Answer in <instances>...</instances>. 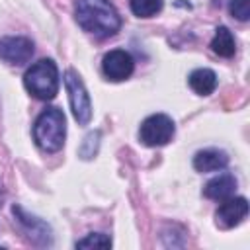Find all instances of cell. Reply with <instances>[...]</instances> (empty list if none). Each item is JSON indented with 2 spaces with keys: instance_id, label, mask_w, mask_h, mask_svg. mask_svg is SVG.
Here are the masks:
<instances>
[{
  "instance_id": "6da1fadb",
  "label": "cell",
  "mask_w": 250,
  "mask_h": 250,
  "mask_svg": "<svg viewBox=\"0 0 250 250\" xmlns=\"http://www.w3.org/2000/svg\"><path fill=\"white\" fill-rule=\"evenodd\" d=\"M74 16L78 25L98 39L113 37L121 27V16L109 0H76Z\"/></svg>"
},
{
  "instance_id": "7a4b0ae2",
  "label": "cell",
  "mask_w": 250,
  "mask_h": 250,
  "mask_svg": "<svg viewBox=\"0 0 250 250\" xmlns=\"http://www.w3.org/2000/svg\"><path fill=\"white\" fill-rule=\"evenodd\" d=\"M66 137V119L59 107H45L33 123L35 145L45 152H57L62 148Z\"/></svg>"
},
{
  "instance_id": "3957f363",
  "label": "cell",
  "mask_w": 250,
  "mask_h": 250,
  "mask_svg": "<svg viewBox=\"0 0 250 250\" xmlns=\"http://www.w3.org/2000/svg\"><path fill=\"white\" fill-rule=\"evenodd\" d=\"M25 90L37 100H53L59 92V68L51 59L33 62L23 74Z\"/></svg>"
},
{
  "instance_id": "277c9868",
  "label": "cell",
  "mask_w": 250,
  "mask_h": 250,
  "mask_svg": "<svg viewBox=\"0 0 250 250\" xmlns=\"http://www.w3.org/2000/svg\"><path fill=\"white\" fill-rule=\"evenodd\" d=\"M64 88L68 94V102H70V109L74 119L78 121V125H88L92 119V102L88 96V90L82 82V78L68 68L64 72Z\"/></svg>"
},
{
  "instance_id": "5b68a950",
  "label": "cell",
  "mask_w": 250,
  "mask_h": 250,
  "mask_svg": "<svg viewBox=\"0 0 250 250\" xmlns=\"http://www.w3.org/2000/svg\"><path fill=\"white\" fill-rule=\"evenodd\" d=\"M176 133V125L172 117L166 113H152L148 115L139 129V139L146 146H164L172 141Z\"/></svg>"
},
{
  "instance_id": "8992f818",
  "label": "cell",
  "mask_w": 250,
  "mask_h": 250,
  "mask_svg": "<svg viewBox=\"0 0 250 250\" xmlns=\"http://www.w3.org/2000/svg\"><path fill=\"white\" fill-rule=\"evenodd\" d=\"M12 213H14L16 221H18V225L21 227V230L25 232V236H27L33 244H37V246H51V242H53L51 227H49L43 219L29 215V213H27L23 207H20V205H14V207H12Z\"/></svg>"
},
{
  "instance_id": "52a82bcc",
  "label": "cell",
  "mask_w": 250,
  "mask_h": 250,
  "mask_svg": "<svg viewBox=\"0 0 250 250\" xmlns=\"http://www.w3.org/2000/svg\"><path fill=\"white\" fill-rule=\"evenodd\" d=\"M33 41L21 35H8L0 39V59L8 64H25L33 57Z\"/></svg>"
},
{
  "instance_id": "ba28073f",
  "label": "cell",
  "mask_w": 250,
  "mask_h": 250,
  "mask_svg": "<svg viewBox=\"0 0 250 250\" xmlns=\"http://www.w3.org/2000/svg\"><path fill=\"white\" fill-rule=\"evenodd\" d=\"M102 70L107 80L121 82L127 80L135 70V61L125 49H113L104 55L102 59Z\"/></svg>"
},
{
  "instance_id": "9c48e42d",
  "label": "cell",
  "mask_w": 250,
  "mask_h": 250,
  "mask_svg": "<svg viewBox=\"0 0 250 250\" xmlns=\"http://www.w3.org/2000/svg\"><path fill=\"white\" fill-rule=\"evenodd\" d=\"M219 209L215 211V225L219 229H232L240 225L248 215V201L246 197H229L219 201Z\"/></svg>"
},
{
  "instance_id": "30bf717a",
  "label": "cell",
  "mask_w": 250,
  "mask_h": 250,
  "mask_svg": "<svg viewBox=\"0 0 250 250\" xmlns=\"http://www.w3.org/2000/svg\"><path fill=\"white\" fill-rule=\"evenodd\" d=\"M234 191H236V178L232 174H219L211 178L203 188V195L213 201L229 199L234 195Z\"/></svg>"
},
{
  "instance_id": "8fae6325",
  "label": "cell",
  "mask_w": 250,
  "mask_h": 250,
  "mask_svg": "<svg viewBox=\"0 0 250 250\" xmlns=\"http://www.w3.org/2000/svg\"><path fill=\"white\" fill-rule=\"evenodd\" d=\"M229 164V154L219 148H203L193 156V168L197 172H217Z\"/></svg>"
},
{
  "instance_id": "7c38bea8",
  "label": "cell",
  "mask_w": 250,
  "mask_h": 250,
  "mask_svg": "<svg viewBox=\"0 0 250 250\" xmlns=\"http://www.w3.org/2000/svg\"><path fill=\"white\" fill-rule=\"evenodd\" d=\"M188 84L197 96H209L217 88V74L211 68H195L189 72Z\"/></svg>"
},
{
  "instance_id": "4fadbf2b",
  "label": "cell",
  "mask_w": 250,
  "mask_h": 250,
  "mask_svg": "<svg viewBox=\"0 0 250 250\" xmlns=\"http://www.w3.org/2000/svg\"><path fill=\"white\" fill-rule=\"evenodd\" d=\"M211 51L215 55L223 57V59H230L236 53V41H234V37H232L229 27L219 25L215 29V37L211 41Z\"/></svg>"
},
{
  "instance_id": "5bb4252c",
  "label": "cell",
  "mask_w": 250,
  "mask_h": 250,
  "mask_svg": "<svg viewBox=\"0 0 250 250\" xmlns=\"http://www.w3.org/2000/svg\"><path fill=\"white\" fill-rule=\"evenodd\" d=\"M164 6V0H129V8L137 18H152Z\"/></svg>"
},
{
  "instance_id": "9a60e30c",
  "label": "cell",
  "mask_w": 250,
  "mask_h": 250,
  "mask_svg": "<svg viewBox=\"0 0 250 250\" xmlns=\"http://www.w3.org/2000/svg\"><path fill=\"white\" fill-rule=\"evenodd\" d=\"M76 248H96V250H105L111 248V238L104 232H90L88 236H84L82 240H78L74 244Z\"/></svg>"
},
{
  "instance_id": "2e32d148",
  "label": "cell",
  "mask_w": 250,
  "mask_h": 250,
  "mask_svg": "<svg viewBox=\"0 0 250 250\" xmlns=\"http://www.w3.org/2000/svg\"><path fill=\"white\" fill-rule=\"evenodd\" d=\"M98 146H100V131H92V133H88V135L84 137V141H82V146H80L78 154H80L84 160H90V158H94V156H96Z\"/></svg>"
},
{
  "instance_id": "e0dca14e",
  "label": "cell",
  "mask_w": 250,
  "mask_h": 250,
  "mask_svg": "<svg viewBox=\"0 0 250 250\" xmlns=\"http://www.w3.org/2000/svg\"><path fill=\"white\" fill-rule=\"evenodd\" d=\"M229 12L238 21H246L250 18V0H230L229 2Z\"/></svg>"
},
{
  "instance_id": "ac0fdd59",
  "label": "cell",
  "mask_w": 250,
  "mask_h": 250,
  "mask_svg": "<svg viewBox=\"0 0 250 250\" xmlns=\"http://www.w3.org/2000/svg\"><path fill=\"white\" fill-rule=\"evenodd\" d=\"M2 201H4V193H2V189H0V207H2Z\"/></svg>"
}]
</instances>
